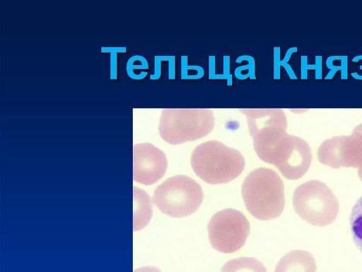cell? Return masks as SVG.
Segmentation results:
<instances>
[{
	"label": "cell",
	"instance_id": "cell-1",
	"mask_svg": "<svg viewBox=\"0 0 362 272\" xmlns=\"http://www.w3.org/2000/svg\"><path fill=\"white\" fill-rule=\"evenodd\" d=\"M242 196L247 210L260 220L276 218L284 208V185L272 169L260 167L251 171L243 181Z\"/></svg>",
	"mask_w": 362,
	"mask_h": 272
},
{
	"label": "cell",
	"instance_id": "cell-2",
	"mask_svg": "<svg viewBox=\"0 0 362 272\" xmlns=\"http://www.w3.org/2000/svg\"><path fill=\"white\" fill-rule=\"evenodd\" d=\"M245 163L238 150L216 140L199 144L191 156L194 172L210 184L226 183L235 179L243 172Z\"/></svg>",
	"mask_w": 362,
	"mask_h": 272
},
{
	"label": "cell",
	"instance_id": "cell-3",
	"mask_svg": "<svg viewBox=\"0 0 362 272\" xmlns=\"http://www.w3.org/2000/svg\"><path fill=\"white\" fill-rule=\"evenodd\" d=\"M214 125L209 108H163L158 130L164 141L175 145L204 137Z\"/></svg>",
	"mask_w": 362,
	"mask_h": 272
},
{
	"label": "cell",
	"instance_id": "cell-4",
	"mask_svg": "<svg viewBox=\"0 0 362 272\" xmlns=\"http://www.w3.org/2000/svg\"><path fill=\"white\" fill-rule=\"evenodd\" d=\"M256 154L262 161L274 165L289 180L301 178L309 169L313 159L308 143L287 132Z\"/></svg>",
	"mask_w": 362,
	"mask_h": 272
},
{
	"label": "cell",
	"instance_id": "cell-5",
	"mask_svg": "<svg viewBox=\"0 0 362 272\" xmlns=\"http://www.w3.org/2000/svg\"><path fill=\"white\" fill-rule=\"evenodd\" d=\"M293 205L303 220L319 227L332 224L339 212V201L333 191L317 180L308 181L296 188Z\"/></svg>",
	"mask_w": 362,
	"mask_h": 272
},
{
	"label": "cell",
	"instance_id": "cell-6",
	"mask_svg": "<svg viewBox=\"0 0 362 272\" xmlns=\"http://www.w3.org/2000/svg\"><path fill=\"white\" fill-rule=\"evenodd\" d=\"M201 186L192 178L178 175L166 179L153 193L156 206L164 214L182 217L194 212L203 200Z\"/></svg>",
	"mask_w": 362,
	"mask_h": 272
},
{
	"label": "cell",
	"instance_id": "cell-7",
	"mask_svg": "<svg viewBox=\"0 0 362 272\" xmlns=\"http://www.w3.org/2000/svg\"><path fill=\"white\" fill-rule=\"evenodd\" d=\"M209 239L212 247L222 253L239 250L249 236V221L240 211L227 208L216 212L208 227Z\"/></svg>",
	"mask_w": 362,
	"mask_h": 272
},
{
	"label": "cell",
	"instance_id": "cell-8",
	"mask_svg": "<svg viewBox=\"0 0 362 272\" xmlns=\"http://www.w3.org/2000/svg\"><path fill=\"white\" fill-rule=\"evenodd\" d=\"M317 157L321 164L334 169L362 168V123L350 135L334 136L322 142Z\"/></svg>",
	"mask_w": 362,
	"mask_h": 272
},
{
	"label": "cell",
	"instance_id": "cell-9",
	"mask_svg": "<svg viewBox=\"0 0 362 272\" xmlns=\"http://www.w3.org/2000/svg\"><path fill=\"white\" fill-rule=\"evenodd\" d=\"M165 153L151 143H139L133 147V178L144 185H151L161 178L167 169Z\"/></svg>",
	"mask_w": 362,
	"mask_h": 272
},
{
	"label": "cell",
	"instance_id": "cell-10",
	"mask_svg": "<svg viewBox=\"0 0 362 272\" xmlns=\"http://www.w3.org/2000/svg\"><path fill=\"white\" fill-rule=\"evenodd\" d=\"M247 118L250 135L272 127H287L286 116L281 108H240Z\"/></svg>",
	"mask_w": 362,
	"mask_h": 272
},
{
	"label": "cell",
	"instance_id": "cell-11",
	"mask_svg": "<svg viewBox=\"0 0 362 272\" xmlns=\"http://www.w3.org/2000/svg\"><path fill=\"white\" fill-rule=\"evenodd\" d=\"M313 256L304 250H293L286 254L278 262L274 272H315Z\"/></svg>",
	"mask_w": 362,
	"mask_h": 272
},
{
	"label": "cell",
	"instance_id": "cell-12",
	"mask_svg": "<svg viewBox=\"0 0 362 272\" xmlns=\"http://www.w3.org/2000/svg\"><path fill=\"white\" fill-rule=\"evenodd\" d=\"M134 230L146 227L152 216V203L150 196L143 190L134 187Z\"/></svg>",
	"mask_w": 362,
	"mask_h": 272
},
{
	"label": "cell",
	"instance_id": "cell-13",
	"mask_svg": "<svg viewBox=\"0 0 362 272\" xmlns=\"http://www.w3.org/2000/svg\"><path fill=\"white\" fill-rule=\"evenodd\" d=\"M221 272H267V269L255 258L239 257L227 261Z\"/></svg>",
	"mask_w": 362,
	"mask_h": 272
},
{
	"label": "cell",
	"instance_id": "cell-14",
	"mask_svg": "<svg viewBox=\"0 0 362 272\" xmlns=\"http://www.w3.org/2000/svg\"><path fill=\"white\" fill-rule=\"evenodd\" d=\"M349 221L353 239L362 252V196L352 208Z\"/></svg>",
	"mask_w": 362,
	"mask_h": 272
},
{
	"label": "cell",
	"instance_id": "cell-15",
	"mask_svg": "<svg viewBox=\"0 0 362 272\" xmlns=\"http://www.w3.org/2000/svg\"><path fill=\"white\" fill-rule=\"evenodd\" d=\"M134 272H162L160 269L153 266H144L136 269Z\"/></svg>",
	"mask_w": 362,
	"mask_h": 272
},
{
	"label": "cell",
	"instance_id": "cell-16",
	"mask_svg": "<svg viewBox=\"0 0 362 272\" xmlns=\"http://www.w3.org/2000/svg\"><path fill=\"white\" fill-rule=\"evenodd\" d=\"M358 177L360 178L361 181H362V168L358 169Z\"/></svg>",
	"mask_w": 362,
	"mask_h": 272
}]
</instances>
